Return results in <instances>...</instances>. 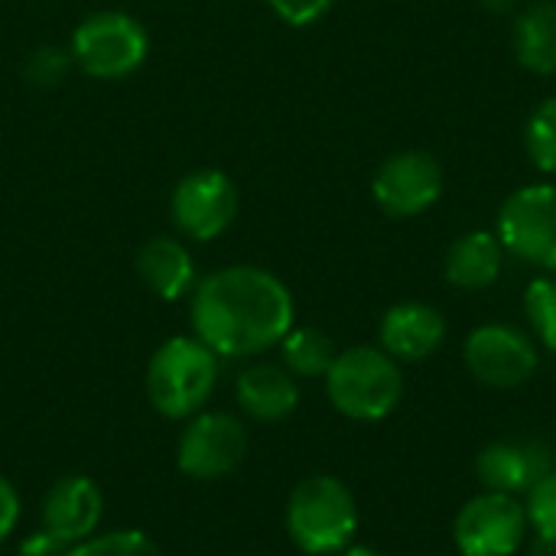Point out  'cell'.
Listing matches in <instances>:
<instances>
[{"label": "cell", "mask_w": 556, "mask_h": 556, "mask_svg": "<svg viewBox=\"0 0 556 556\" xmlns=\"http://www.w3.org/2000/svg\"><path fill=\"white\" fill-rule=\"evenodd\" d=\"M72 52L59 49V46H36L26 62H23V75L33 88H59L68 72H72Z\"/></svg>", "instance_id": "obj_23"}, {"label": "cell", "mask_w": 556, "mask_h": 556, "mask_svg": "<svg viewBox=\"0 0 556 556\" xmlns=\"http://www.w3.org/2000/svg\"><path fill=\"white\" fill-rule=\"evenodd\" d=\"M248 456V430L225 410H199L179 437L176 463L189 479L215 482L231 476Z\"/></svg>", "instance_id": "obj_10"}, {"label": "cell", "mask_w": 556, "mask_h": 556, "mask_svg": "<svg viewBox=\"0 0 556 556\" xmlns=\"http://www.w3.org/2000/svg\"><path fill=\"white\" fill-rule=\"evenodd\" d=\"M463 358L472 378L495 391H511L528 384L541 365L538 342L528 332L505 323H489L472 329L466 336Z\"/></svg>", "instance_id": "obj_9"}, {"label": "cell", "mask_w": 556, "mask_h": 556, "mask_svg": "<svg viewBox=\"0 0 556 556\" xmlns=\"http://www.w3.org/2000/svg\"><path fill=\"white\" fill-rule=\"evenodd\" d=\"M495 235L505 254L554 274L556 270V186L531 182L515 189L495 222Z\"/></svg>", "instance_id": "obj_6"}, {"label": "cell", "mask_w": 556, "mask_h": 556, "mask_svg": "<svg viewBox=\"0 0 556 556\" xmlns=\"http://www.w3.org/2000/svg\"><path fill=\"white\" fill-rule=\"evenodd\" d=\"M371 195L378 208L391 218H417L430 212L443 195V166L427 150H401L391 153L375 179Z\"/></svg>", "instance_id": "obj_11"}, {"label": "cell", "mask_w": 556, "mask_h": 556, "mask_svg": "<svg viewBox=\"0 0 556 556\" xmlns=\"http://www.w3.org/2000/svg\"><path fill=\"white\" fill-rule=\"evenodd\" d=\"M137 274H140L143 287L166 303L189 296L199 283L195 261H192L189 248L169 235H156V238L143 241V248L137 251Z\"/></svg>", "instance_id": "obj_16"}, {"label": "cell", "mask_w": 556, "mask_h": 556, "mask_svg": "<svg viewBox=\"0 0 556 556\" xmlns=\"http://www.w3.org/2000/svg\"><path fill=\"white\" fill-rule=\"evenodd\" d=\"M525 150L534 169L556 176V98H544L525 124Z\"/></svg>", "instance_id": "obj_20"}, {"label": "cell", "mask_w": 556, "mask_h": 556, "mask_svg": "<svg viewBox=\"0 0 556 556\" xmlns=\"http://www.w3.org/2000/svg\"><path fill=\"white\" fill-rule=\"evenodd\" d=\"M101 515H104V495L98 482L88 476H65L42 498V528L72 547L98 531Z\"/></svg>", "instance_id": "obj_13"}, {"label": "cell", "mask_w": 556, "mask_h": 556, "mask_svg": "<svg viewBox=\"0 0 556 556\" xmlns=\"http://www.w3.org/2000/svg\"><path fill=\"white\" fill-rule=\"evenodd\" d=\"M525 313H528V323H531L538 342L556 352V270L554 274H541L538 280L528 283Z\"/></svg>", "instance_id": "obj_21"}, {"label": "cell", "mask_w": 556, "mask_h": 556, "mask_svg": "<svg viewBox=\"0 0 556 556\" xmlns=\"http://www.w3.org/2000/svg\"><path fill=\"white\" fill-rule=\"evenodd\" d=\"M326 394L342 417L375 424L391 417L404 401V371L384 349L352 345L326 371Z\"/></svg>", "instance_id": "obj_2"}, {"label": "cell", "mask_w": 556, "mask_h": 556, "mask_svg": "<svg viewBox=\"0 0 556 556\" xmlns=\"http://www.w3.org/2000/svg\"><path fill=\"white\" fill-rule=\"evenodd\" d=\"M280 355H283V368L293 378H326L339 352L323 329L293 326L280 342Z\"/></svg>", "instance_id": "obj_19"}, {"label": "cell", "mask_w": 556, "mask_h": 556, "mask_svg": "<svg viewBox=\"0 0 556 556\" xmlns=\"http://www.w3.org/2000/svg\"><path fill=\"white\" fill-rule=\"evenodd\" d=\"M505 257L508 254H505V248H502L495 231H485V228L466 231L446 251V261H443L446 283L459 287V290H469V293L489 290L502 277Z\"/></svg>", "instance_id": "obj_17"}, {"label": "cell", "mask_w": 556, "mask_h": 556, "mask_svg": "<svg viewBox=\"0 0 556 556\" xmlns=\"http://www.w3.org/2000/svg\"><path fill=\"white\" fill-rule=\"evenodd\" d=\"M16 521H20V495L13 482L0 476V544L16 531Z\"/></svg>", "instance_id": "obj_27"}, {"label": "cell", "mask_w": 556, "mask_h": 556, "mask_svg": "<svg viewBox=\"0 0 556 556\" xmlns=\"http://www.w3.org/2000/svg\"><path fill=\"white\" fill-rule=\"evenodd\" d=\"M492 13H511L518 7V0H482Z\"/></svg>", "instance_id": "obj_30"}, {"label": "cell", "mask_w": 556, "mask_h": 556, "mask_svg": "<svg viewBox=\"0 0 556 556\" xmlns=\"http://www.w3.org/2000/svg\"><path fill=\"white\" fill-rule=\"evenodd\" d=\"M554 469V450L541 440H495L476 456L482 485L505 495H528Z\"/></svg>", "instance_id": "obj_12"}, {"label": "cell", "mask_w": 556, "mask_h": 556, "mask_svg": "<svg viewBox=\"0 0 556 556\" xmlns=\"http://www.w3.org/2000/svg\"><path fill=\"white\" fill-rule=\"evenodd\" d=\"M378 342L397 362H424L446 342V319L430 303L404 300L381 316Z\"/></svg>", "instance_id": "obj_14"}, {"label": "cell", "mask_w": 556, "mask_h": 556, "mask_svg": "<svg viewBox=\"0 0 556 556\" xmlns=\"http://www.w3.org/2000/svg\"><path fill=\"white\" fill-rule=\"evenodd\" d=\"M336 0H267V7L290 26H313L319 23Z\"/></svg>", "instance_id": "obj_25"}, {"label": "cell", "mask_w": 556, "mask_h": 556, "mask_svg": "<svg viewBox=\"0 0 556 556\" xmlns=\"http://www.w3.org/2000/svg\"><path fill=\"white\" fill-rule=\"evenodd\" d=\"M511 49L521 68L534 75H556V3L531 0L518 10L511 26Z\"/></svg>", "instance_id": "obj_18"}, {"label": "cell", "mask_w": 556, "mask_h": 556, "mask_svg": "<svg viewBox=\"0 0 556 556\" xmlns=\"http://www.w3.org/2000/svg\"><path fill=\"white\" fill-rule=\"evenodd\" d=\"M68 556H160V547L143 531H111L91 534L88 541L75 544Z\"/></svg>", "instance_id": "obj_22"}, {"label": "cell", "mask_w": 556, "mask_h": 556, "mask_svg": "<svg viewBox=\"0 0 556 556\" xmlns=\"http://www.w3.org/2000/svg\"><path fill=\"white\" fill-rule=\"evenodd\" d=\"M72 544L59 541L55 534H49L46 528L33 531L23 544H20V556H68Z\"/></svg>", "instance_id": "obj_26"}, {"label": "cell", "mask_w": 556, "mask_h": 556, "mask_svg": "<svg viewBox=\"0 0 556 556\" xmlns=\"http://www.w3.org/2000/svg\"><path fill=\"white\" fill-rule=\"evenodd\" d=\"M528 531V508L518 495L485 489L459 508L453 541L463 556H515L525 547Z\"/></svg>", "instance_id": "obj_7"}, {"label": "cell", "mask_w": 556, "mask_h": 556, "mask_svg": "<svg viewBox=\"0 0 556 556\" xmlns=\"http://www.w3.org/2000/svg\"><path fill=\"white\" fill-rule=\"evenodd\" d=\"M339 556H384L381 551H375V547H365V544H349L345 551Z\"/></svg>", "instance_id": "obj_29"}, {"label": "cell", "mask_w": 556, "mask_h": 556, "mask_svg": "<svg viewBox=\"0 0 556 556\" xmlns=\"http://www.w3.org/2000/svg\"><path fill=\"white\" fill-rule=\"evenodd\" d=\"M192 332L218 358H251L283 342L296 306L287 283L254 264L208 274L192 290Z\"/></svg>", "instance_id": "obj_1"}, {"label": "cell", "mask_w": 556, "mask_h": 556, "mask_svg": "<svg viewBox=\"0 0 556 556\" xmlns=\"http://www.w3.org/2000/svg\"><path fill=\"white\" fill-rule=\"evenodd\" d=\"M528 521L538 538L556 544V469L528 492Z\"/></svg>", "instance_id": "obj_24"}, {"label": "cell", "mask_w": 556, "mask_h": 556, "mask_svg": "<svg viewBox=\"0 0 556 556\" xmlns=\"http://www.w3.org/2000/svg\"><path fill=\"white\" fill-rule=\"evenodd\" d=\"M531 556H556V544H551V541H544V538H538V534H534Z\"/></svg>", "instance_id": "obj_28"}, {"label": "cell", "mask_w": 556, "mask_h": 556, "mask_svg": "<svg viewBox=\"0 0 556 556\" xmlns=\"http://www.w3.org/2000/svg\"><path fill=\"white\" fill-rule=\"evenodd\" d=\"M238 407L257 424H280L300 407V384L283 365L257 362L238 375Z\"/></svg>", "instance_id": "obj_15"}, {"label": "cell", "mask_w": 556, "mask_h": 556, "mask_svg": "<svg viewBox=\"0 0 556 556\" xmlns=\"http://www.w3.org/2000/svg\"><path fill=\"white\" fill-rule=\"evenodd\" d=\"M78 72L98 81H117L134 75L150 52V36L143 23L124 10H98L85 16L68 42Z\"/></svg>", "instance_id": "obj_5"}, {"label": "cell", "mask_w": 556, "mask_h": 556, "mask_svg": "<svg viewBox=\"0 0 556 556\" xmlns=\"http://www.w3.org/2000/svg\"><path fill=\"white\" fill-rule=\"evenodd\" d=\"M218 355L202 339H166L147 365V397L153 410L169 420L195 417L218 384Z\"/></svg>", "instance_id": "obj_3"}, {"label": "cell", "mask_w": 556, "mask_h": 556, "mask_svg": "<svg viewBox=\"0 0 556 556\" xmlns=\"http://www.w3.org/2000/svg\"><path fill=\"white\" fill-rule=\"evenodd\" d=\"M238 186L222 169L186 173L169 195V218L189 241H215L238 218Z\"/></svg>", "instance_id": "obj_8"}, {"label": "cell", "mask_w": 556, "mask_h": 556, "mask_svg": "<svg viewBox=\"0 0 556 556\" xmlns=\"http://www.w3.org/2000/svg\"><path fill=\"white\" fill-rule=\"evenodd\" d=\"M358 531V505L336 476L303 479L287 502V534L309 556L342 554Z\"/></svg>", "instance_id": "obj_4"}]
</instances>
